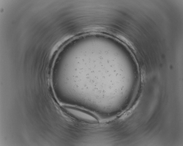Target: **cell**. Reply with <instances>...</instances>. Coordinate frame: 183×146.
Masks as SVG:
<instances>
[{
  "instance_id": "cell-1",
  "label": "cell",
  "mask_w": 183,
  "mask_h": 146,
  "mask_svg": "<svg viewBox=\"0 0 183 146\" xmlns=\"http://www.w3.org/2000/svg\"><path fill=\"white\" fill-rule=\"evenodd\" d=\"M71 113L75 117L81 120L91 122L96 121V118L92 115L81 111L74 110Z\"/></svg>"
}]
</instances>
